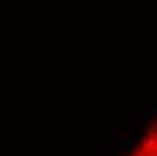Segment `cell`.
I'll return each instance as SVG.
<instances>
[{
  "mask_svg": "<svg viewBox=\"0 0 157 156\" xmlns=\"http://www.w3.org/2000/svg\"><path fill=\"white\" fill-rule=\"evenodd\" d=\"M130 156H155V127L146 131V138L139 140V145Z\"/></svg>",
  "mask_w": 157,
  "mask_h": 156,
  "instance_id": "obj_1",
  "label": "cell"
}]
</instances>
